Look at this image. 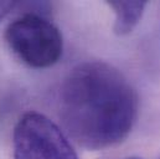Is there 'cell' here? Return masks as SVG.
Masks as SVG:
<instances>
[{
	"label": "cell",
	"mask_w": 160,
	"mask_h": 159,
	"mask_svg": "<svg viewBox=\"0 0 160 159\" xmlns=\"http://www.w3.org/2000/svg\"><path fill=\"white\" fill-rule=\"evenodd\" d=\"M58 113L78 146L103 149L130 133L138 116V97L116 67L88 61L77 65L61 85Z\"/></svg>",
	"instance_id": "6da1fadb"
},
{
	"label": "cell",
	"mask_w": 160,
	"mask_h": 159,
	"mask_svg": "<svg viewBox=\"0 0 160 159\" xmlns=\"http://www.w3.org/2000/svg\"><path fill=\"white\" fill-rule=\"evenodd\" d=\"M12 52L34 69L55 65L62 56L63 41L58 29L38 14H25L14 20L5 31Z\"/></svg>",
	"instance_id": "7a4b0ae2"
},
{
	"label": "cell",
	"mask_w": 160,
	"mask_h": 159,
	"mask_svg": "<svg viewBox=\"0 0 160 159\" xmlns=\"http://www.w3.org/2000/svg\"><path fill=\"white\" fill-rule=\"evenodd\" d=\"M14 159H78L65 132L48 117L25 113L14 128Z\"/></svg>",
	"instance_id": "3957f363"
},
{
	"label": "cell",
	"mask_w": 160,
	"mask_h": 159,
	"mask_svg": "<svg viewBox=\"0 0 160 159\" xmlns=\"http://www.w3.org/2000/svg\"><path fill=\"white\" fill-rule=\"evenodd\" d=\"M107 4L114 10V33L119 36L130 34L139 24L147 1H107Z\"/></svg>",
	"instance_id": "277c9868"
},
{
	"label": "cell",
	"mask_w": 160,
	"mask_h": 159,
	"mask_svg": "<svg viewBox=\"0 0 160 159\" xmlns=\"http://www.w3.org/2000/svg\"><path fill=\"white\" fill-rule=\"evenodd\" d=\"M15 1H0V21L12 10Z\"/></svg>",
	"instance_id": "5b68a950"
},
{
	"label": "cell",
	"mask_w": 160,
	"mask_h": 159,
	"mask_svg": "<svg viewBox=\"0 0 160 159\" xmlns=\"http://www.w3.org/2000/svg\"><path fill=\"white\" fill-rule=\"evenodd\" d=\"M128 159H139V158H128Z\"/></svg>",
	"instance_id": "8992f818"
}]
</instances>
